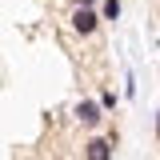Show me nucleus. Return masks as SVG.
<instances>
[{
	"label": "nucleus",
	"mask_w": 160,
	"mask_h": 160,
	"mask_svg": "<svg viewBox=\"0 0 160 160\" xmlns=\"http://www.w3.org/2000/svg\"><path fill=\"white\" fill-rule=\"evenodd\" d=\"M76 120L80 124H100V104L96 100H80L76 104Z\"/></svg>",
	"instance_id": "obj_3"
},
{
	"label": "nucleus",
	"mask_w": 160,
	"mask_h": 160,
	"mask_svg": "<svg viewBox=\"0 0 160 160\" xmlns=\"http://www.w3.org/2000/svg\"><path fill=\"white\" fill-rule=\"evenodd\" d=\"M120 16V0H104V20H116Z\"/></svg>",
	"instance_id": "obj_4"
},
{
	"label": "nucleus",
	"mask_w": 160,
	"mask_h": 160,
	"mask_svg": "<svg viewBox=\"0 0 160 160\" xmlns=\"http://www.w3.org/2000/svg\"><path fill=\"white\" fill-rule=\"evenodd\" d=\"M84 160H112V144H108L104 136L88 140V144H84Z\"/></svg>",
	"instance_id": "obj_2"
},
{
	"label": "nucleus",
	"mask_w": 160,
	"mask_h": 160,
	"mask_svg": "<svg viewBox=\"0 0 160 160\" xmlns=\"http://www.w3.org/2000/svg\"><path fill=\"white\" fill-rule=\"evenodd\" d=\"M100 108H116V92H104L100 96Z\"/></svg>",
	"instance_id": "obj_5"
},
{
	"label": "nucleus",
	"mask_w": 160,
	"mask_h": 160,
	"mask_svg": "<svg viewBox=\"0 0 160 160\" xmlns=\"http://www.w3.org/2000/svg\"><path fill=\"white\" fill-rule=\"evenodd\" d=\"M96 28H100V12H92V8H76V12H72V32L92 36Z\"/></svg>",
	"instance_id": "obj_1"
},
{
	"label": "nucleus",
	"mask_w": 160,
	"mask_h": 160,
	"mask_svg": "<svg viewBox=\"0 0 160 160\" xmlns=\"http://www.w3.org/2000/svg\"><path fill=\"white\" fill-rule=\"evenodd\" d=\"M72 4H76V8H92L96 0H72Z\"/></svg>",
	"instance_id": "obj_6"
}]
</instances>
